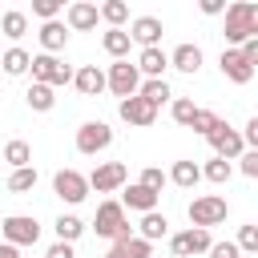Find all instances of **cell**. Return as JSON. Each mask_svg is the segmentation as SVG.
<instances>
[{
    "instance_id": "f1b7e54d",
    "label": "cell",
    "mask_w": 258,
    "mask_h": 258,
    "mask_svg": "<svg viewBox=\"0 0 258 258\" xmlns=\"http://www.w3.org/2000/svg\"><path fill=\"white\" fill-rule=\"evenodd\" d=\"M0 32H4L8 40H20V36L28 32V16H24L20 8H8V12L0 16Z\"/></svg>"
},
{
    "instance_id": "d6986e66",
    "label": "cell",
    "mask_w": 258,
    "mask_h": 258,
    "mask_svg": "<svg viewBox=\"0 0 258 258\" xmlns=\"http://www.w3.org/2000/svg\"><path fill=\"white\" fill-rule=\"evenodd\" d=\"M169 69H177V73H189V77H194V73L202 69V48H198V44H189V40H185V44H177V48L169 52Z\"/></svg>"
},
{
    "instance_id": "d6a6232c",
    "label": "cell",
    "mask_w": 258,
    "mask_h": 258,
    "mask_svg": "<svg viewBox=\"0 0 258 258\" xmlns=\"http://www.w3.org/2000/svg\"><path fill=\"white\" fill-rule=\"evenodd\" d=\"M32 185H36V165L12 169V177H8V189H12V194H28Z\"/></svg>"
},
{
    "instance_id": "7a4b0ae2",
    "label": "cell",
    "mask_w": 258,
    "mask_h": 258,
    "mask_svg": "<svg viewBox=\"0 0 258 258\" xmlns=\"http://www.w3.org/2000/svg\"><path fill=\"white\" fill-rule=\"evenodd\" d=\"M93 230H97L101 238H113V246H121V242L133 238V226H129V218H125L121 202H101V206H97V218H93Z\"/></svg>"
},
{
    "instance_id": "ac0fdd59",
    "label": "cell",
    "mask_w": 258,
    "mask_h": 258,
    "mask_svg": "<svg viewBox=\"0 0 258 258\" xmlns=\"http://www.w3.org/2000/svg\"><path fill=\"white\" fill-rule=\"evenodd\" d=\"M40 48L48 52V56H56L64 44H69V28H64V20H48V24H40Z\"/></svg>"
},
{
    "instance_id": "f6af8a7d",
    "label": "cell",
    "mask_w": 258,
    "mask_h": 258,
    "mask_svg": "<svg viewBox=\"0 0 258 258\" xmlns=\"http://www.w3.org/2000/svg\"><path fill=\"white\" fill-rule=\"evenodd\" d=\"M0 258H20V250H16V246H8V242H0Z\"/></svg>"
},
{
    "instance_id": "ee69618b",
    "label": "cell",
    "mask_w": 258,
    "mask_h": 258,
    "mask_svg": "<svg viewBox=\"0 0 258 258\" xmlns=\"http://www.w3.org/2000/svg\"><path fill=\"white\" fill-rule=\"evenodd\" d=\"M202 12L206 16H218V12H226V4L222 0H202Z\"/></svg>"
},
{
    "instance_id": "7c38bea8",
    "label": "cell",
    "mask_w": 258,
    "mask_h": 258,
    "mask_svg": "<svg viewBox=\"0 0 258 258\" xmlns=\"http://www.w3.org/2000/svg\"><path fill=\"white\" fill-rule=\"evenodd\" d=\"M218 69H222V77H226V81H234V85H250V81H254V64H250L238 48H222Z\"/></svg>"
},
{
    "instance_id": "44dd1931",
    "label": "cell",
    "mask_w": 258,
    "mask_h": 258,
    "mask_svg": "<svg viewBox=\"0 0 258 258\" xmlns=\"http://www.w3.org/2000/svg\"><path fill=\"white\" fill-rule=\"evenodd\" d=\"M165 181H173L177 189H194V185L202 181V165H198V161H173L169 173H165Z\"/></svg>"
},
{
    "instance_id": "603a6c76",
    "label": "cell",
    "mask_w": 258,
    "mask_h": 258,
    "mask_svg": "<svg viewBox=\"0 0 258 258\" xmlns=\"http://www.w3.org/2000/svg\"><path fill=\"white\" fill-rule=\"evenodd\" d=\"M165 234H169V222H165V214H157V210L141 214V222H137V238H145V242H157V238H165Z\"/></svg>"
},
{
    "instance_id": "83f0119b",
    "label": "cell",
    "mask_w": 258,
    "mask_h": 258,
    "mask_svg": "<svg viewBox=\"0 0 258 258\" xmlns=\"http://www.w3.org/2000/svg\"><path fill=\"white\" fill-rule=\"evenodd\" d=\"M52 230H56V242H69V246H73V242L85 234V222H81L77 214H60V218L52 222Z\"/></svg>"
},
{
    "instance_id": "836d02e7",
    "label": "cell",
    "mask_w": 258,
    "mask_h": 258,
    "mask_svg": "<svg viewBox=\"0 0 258 258\" xmlns=\"http://www.w3.org/2000/svg\"><path fill=\"white\" fill-rule=\"evenodd\" d=\"M169 113H173V121H177V125H185V129H189V121H194L198 105H194L189 97H173V101H169Z\"/></svg>"
},
{
    "instance_id": "b9f144b4",
    "label": "cell",
    "mask_w": 258,
    "mask_h": 258,
    "mask_svg": "<svg viewBox=\"0 0 258 258\" xmlns=\"http://www.w3.org/2000/svg\"><path fill=\"white\" fill-rule=\"evenodd\" d=\"M238 52H242V56H246V60H250V64L258 69V36H250V40H242V44H238Z\"/></svg>"
},
{
    "instance_id": "60d3db41",
    "label": "cell",
    "mask_w": 258,
    "mask_h": 258,
    "mask_svg": "<svg viewBox=\"0 0 258 258\" xmlns=\"http://www.w3.org/2000/svg\"><path fill=\"white\" fill-rule=\"evenodd\" d=\"M206 254H210V258H242V254H238V246H234V242H214V246H210V250H206Z\"/></svg>"
},
{
    "instance_id": "d4e9b609",
    "label": "cell",
    "mask_w": 258,
    "mask_h": 258,
    "mask_svg": "<svg viewBox=\"0 0 258 258\" xmlns=\"http://www.w3.org/2000/svg\"><path fill=\"white\" fill-rule=\"evenodd\" d=\"M24 101H28V109L32 113H48L52 105H56V89H48V85H28V93H24Z\"/></svg>"
},
{
    "instance_id": "9a60e30c",
    "label": "cell",
    "mask_w": 258,
    "mask_h": 258,
    "mask_svg": "<svg viewBox=\"0 0 258 258\" xmlns=\"http://www.w3.org/2000/svg\"><path fill=\"white\" fill-rule=\"evenodd\" d=\"M161 32H165V24L157 16H137L129 24V40H137L141 48H161Z\"/></svg>"
},
{
    "instance_id": "8d00e7d4",
    "label": "cell",
    "mask_w": 258,
    "mask_h": 258,
    "mask_svg": "<svg viewBox=\"0 0 258 258\" xmlns=\"http://www.w3.org/2000/svg\"><path fill=\"white\" fill-rule=\"evenodd\" d=\"M137 185H145L149 194H157V198H161V189H165V173H161L157 165H145V169H141V177H137Z\"/></svg>"
},
{
    "instance_id": "2e32d148",
    "label": "cell",
    "mask_w": 258,
    "mask_h": 258,
    "mask_svg": "<svg viewBox=\"0 0 258 258\" xmlns=\"http://www.w3.org/2000/svg\"><path fill=\"white\" fill-rule=\"evenodd\" d=\"M133 69H137L145 81H165V69H169V52H165V48H141Z\"/></svg>"
},
{
    "instance_id": "4fadbf2b",
    "label": "cell",
    "mask_w": 258,
    "mask_h": 258,
    "mask_svg": "<svg viewBox=\"0 0 258 258\" xmlns=\"http://www.w3.org/2000/svg\"><path fill=\"white\" fill-rule=\"evenodd\" d=\"M117 113H121V121H125V125H137V129H149V125L157 121V109H153L149 101H141L137 93H133V97H125V101H117Z\"/></svg>"
},
{
    "instance_id": "52a82bcc",
    "label": "cell",
    "mask_w": 258,
    "mask_h": 258,
    "mask_svg": "<svg viewBox=\"0 0 258 258\" xmlns=\"http://www.w3.org/2000/svg\"><path fill=\"white\" fill-rule=\"evenodd\" d=\"M105 89H109L113 97H121V101H125V97H133V93L141 89V73H137L129 60H113V64H109V73H105Z\"/></svg>"
},
{
    "instance_id": "ffe728a7",
    "label": "cell",
    "mask_w": 258,
    "mask_h": 258,
    "mask_svg": "<svg viewBox=\"0 0 258 258\" xmlns=\"http://www.w3.org/2000/svg\"><path fill=\"white\" fill-rule=\"evenodd\" d=\"M121 210H137V214H149V210H157V194H149L145 185H125V194H121Z\"/></svg>"
},
{
    "instance_id": "8992f818",
    "label": "cell",
    "mask_w": 258,
    "mask_h": 258,
    "mask_svg": "<svg viewBox=\"0 0 258 258\" xmlns=\"http://www.w3.org/2000/svg\"><path fill=\"white\" fill-rule=\"evenodd\" d=\"M109 145H113V129H109V121H85V125L77 129V153L97 157V153H105Z\"/></svg>"
},
{
    "instance_id": "484cf974",
    "label": "cell",
    "mask_w": 258,
    "mask_h": 258,
    "mask_svg": "<svg viewBox=\"0 0 258 258\" xmlns=\"http://www.w3.org/2000/svg\"><path fill=\"white\" fill-rule=\"evenodd\" d=\"M0 161H8L12 169H24V165H32V145L16 137V141H8V145L0 149Z\"/></svg>"
},
{
    "instance_id": "e0dca14e",
    "label": "cell",
    "mask_w": 258,
    "mask_h": 258,
    "mask_svg": "<svg viewBox=\"0 0 258 258\" xmlns=\"http://www.w3.org/2000/svg\"><path fill=\"white\" fill-rule=\"evenodd\" d=\"M73 85L81 97H97V93H105V73L97 64H81V69H73Z\"/></svg>"
},
{
    "instance_id": "cb8c5ba5",
    "label": "cell",
    "mask_w": 258,
    "mask_h": 258,
    "mask_svg": "<svg viewBox=\"0 0 258 258\" xmlns=\"http://www.w3.org/2000/svg\"><path fill=\"white\" fill-rule=\"evenodd\" d=\"M129 44H133V40H129L125 28H109V32L101 36V48H105L113 60H129Z\"/></svg>"
},
{
    "instance_id": "f35d334b",
    "label": "cell",
    "mask_w": 258,
    "mask_h": 258,
    "mask_svg": "<svg viewBox=\"0 0 258 258\" xmlns=\"http://www.w3.org/2000/svg\"><path fill=\"white\" fill-rule=\"evenodd\" d=\"M238 137H242V145H246V149H258V117H250V121L242 125V133H238Z\"/></svg>"
},
{
    "instance_id": "ab89813d",
    "label": "cell",
    "mask_w": 258,
    "mask_h": 258,
    "mask_svg": "<svg viewBox=\"0 0 258 258\" xmlns=\"http://www.w3.org/2000/svg\"><path fill=\"white\" fill-rule=\"evenodd\" d=\"M238 161H242V165H238V169H242V173H246V177H258V149H246V153H242V157H238Z\"/></svg>"
},
{
    "instance_id": "7402d4cb",
    "label": "cell",
    "mask_w": 258,
    "mask_h": 258,
    "mask_svg": "<svg viewBox=\"0 0 258 258\" xmlns=\"http://www.w3.org/2000/svg\"><path fill=\"white\" fill-rule=\"evenodd\" d=\"M28 64H32V56H28L20 44H12V48H4V52H0V73H8V77H24V73H28Z\"/></svg>"
},
{
    "instance_id": "4316f807",
    "label": "cell",
    "mask_w": 258,
    "mask_h": 258,
    "mask_svg": "<svg viewBox=\"0 0 258 258\" xmlns=\"http://www.w3.org/2000/svg\"><path fill=\"white\" fill-rule=\"evenodd\" d=\"M137 97H141V101H149V105L157 109V105H165V101H173V89H169V81H141V89H137Z\"/></svg>"
},
{
    "instance_id": "1f68e13d",
    "label": "cell",
    "mask_w": 258,
    "mask_h": 258,
    "mask_svg": "<svg viewBox=\"0 0 258 258\" xmlns=\"http://www.w3.org/2000/svg\"><path fill=\"white\" fill-rule=\"evenodd\" d=\"M218 121H222V117H218L214 109H202V105H198V113H194V121H189V129H194L198 137H210Z\"/></svg>"
},
{
    "instance_id": "f546056e",
    "label": "cell",
    "mask_w": 258,
    "mask_h": 258,
    "mask_svg": "<svg viewBox=\"0 0 258 258\" xmlns=\"http://www.w3.org/2000/svg\"><path fill=\"white\" fill-rule=\"evenodd\" d=\"M97 16H101L109 28H121V24L129 20V4H125V0H105V4L97 8Z\"/></svg>"
},
{
    "instance_id": "8fae6325",
    "label": "cell",
    "mask_w": 258,
    "mask_h": 258,
    "mask_svg": "<svg viewBox=\"0 0 258 258\" xmlns=\"http://www.w3.org/2000/svg\"><path fill=\"white\" fill-rule=\"evenodd\" d=\"M206 141H210L214 157H222V161H234V157H242V153H246V145H242L238 129H230L226 121H218V125H214V133H210Z\"/></svg>"
},
{
    "instance_id": "7bdbcfd3",
    "label": "cell",
    "mask_w": 258,
    "mask_h": 258,
    "mask_svg": "<svg viewBox=\"0 0 258 258\" xmlns=\"http://www.w3.org/2000/svg\"><path fill=\"white\" fill-rule=\"evenodd\" d=\"M44 258H77V250H73V246H69V242H52V246H48V254H44Z\"/></svg>"
},
{
    "instance_id": "ba28073f",
    "label": "cell",
    "mask_w": 258,
    "mask_h": 258,
    "mask_svg": "<svg viewBox=\"0 0 258 258\" xmlns=\"http://www.w3.org/2000/svg\"><path fill=\"white\" fill-rule=\"evenodd\" d=\"M85 181H89V189H97V194H117V189H125L129 169H125V161H101Z\"/></svg>"
},
{
    "instance_id": "7dc6e473",
    "label": "cell",
    "mask_w": 258,
    "mask_h": 258,
    "mask_svg": "<svg viewBox=\"0 0 258 258\" xmlns=\"http://www.w3.org/2000/svg\"><path fill=\"white\" fill-rule=\"evenodd\" d=\"M153 258H157V254H153Z\"/></svg>"
},
{
    "instance_id": "3957f363",
    "label": "cell",
    "mask_w": 258,
    "mask_h": 258,
    "mask_svg": "<svg viewBox=\"0 0 258 258\" xmlns=\"http://www.w3.org/2000/svg\"><path fill=\"white\" fill-rule=\"evenodd\" d=\"M189 226H198V230H210V226H222L226 222V214H230V206H226V198H218V194H202V198H194L189 202Z\"/></svg>"
},
{
    "instance_id": "5bb4252c",
    "label": "cell",
    "mask_w": 258,
    "mask_h": 258,
    "mask_svg": "<svg viewBox=\"0 0 258 258\" xmlns=\"http://www.w3.org/2000/svg\"><path fill=\"white\" fill-rule=\"evenodd\" d=\"M97 4H89V0H73L69 8H64V28L69 32H89V28H97Z\"/></svg>"
},
{
    "instance_id": "30bf717a",
    "label": "cell",
    "mask_w": 258,
    "mask_h": 258,
    "mask_svg": "<svg viewBox=\"0 0 258 258\" xmlns=\"http://www.w3.org/2000/svg\"><path fill=\"white\" fill-rule=\"evenodd\" d=\"M210 246H214L210 230H198V226H189V230H181V234L169 238V254L173 258H194V254H206Z\"/></svg>"
},
{
    "instance_id": "6da1fadb",
    "label": "cell",
    "mask_w": 258,
    "mask_h": 258,
    "mask_svg": "<svg viewBox=\"0 0 258 258\" xmlns=\"http://www.w3.org/2000/svg\"><path fill=\"white\" fill-rule=\"evenodd\" d=\"M250 36H258V4L254 0L226 4V48H238Z\"/></svg>"
},
{
    "instance_id": "9c48e42d",
    "label": "cell",
    "mask_w": 258,
    "mask_h": 258,
    "mask_svg": "<svg viewBox=\"0 0 258 258\" xmlns=\"http://www.w3.org/2000/svg\"><path fill=\"white\" fill-rule=\"evenodd\" d=\"M52 194H56L60 202H69V206H81V202L89 198V181H85V173H77V169H56Z\"/></svg>"
},
{
    "instance_id": "5b68a950",
    "label": "cell",
    "mask_w": 258,
    "mask_h": 258,
    "mask_svg": "<svg viewBox=\"0 0 258 258\" xmlns=\"http://www.w3.org/2000/svg\"><path fill=\"white\" fill-rule=\"evenodd\" d=\"M0 234H4V242L8 246H36L40 242V222L32 218V214H8L4 222H0Z\"/></svg>"
},
{
    "instance_id": "277c9868",
    "label": "cell",
    "mask_w": 258,
    "mask_h": 258,
    "mask_svg": "<svg viewBox=\"0 0 258 258\" xmlns=\"http://www.w3.org/2000/svg\"><path fill=\"white\" fill-rule=\"evenodd\" d=\"M28 73H32V81L36 85H48V89H60V85H73V69L60 60V56H48V52H40V56H32V64H28Z\"/></svg>"
},
{
    "instance_id": "bcb514c9",
    "label": "cell",
    "mask_w": 258,
    "mask_h": 258,
    "mask_svg": "<svg viewBox=\"0 0 258 258\" xmlns=\"http://www.w3.org/2000/svg\"><path fill=\"white\" fill-rule=\"evenodd\" d=\"M105 258H121V250H117V246H109V254H105Z\"/></svg>"
},
{
    "instance_id": "d590c367",
    "label": "cell",
    "mask_w": 258,
    "mask_h": 258,
    "mask_svg": "<svg viewBox=\"0 0 258 258\" xmlns=\"http://www.w3.org/2000/svg\"><path fill=\"white\" fill-rule=\"evenodd\" d=\"M60 12H64V4H60V0H32V16H40V24L60 20Z\"/></svg>"
},
{
    "instance_id": "4dcf8cb0",
    "label": "cell",
    "mask_w": 258,
    "mask_h": 258,
    "mask_svg": "<svg viewBox=\"0 0 258 258\" xmlns=\"http://www.w3.org/2000/svg\"><path fill=\"white\" fill-rule=\"evenodd\" d=\"M230 173H234V165H230V161H222V157H210V161L202 165V177H206V181H214V185H226V181H230Z\"/></svg>"
},
{
    "instance_id": "74e56055",
    "label": "cell",
    "mask_w": 258,
    "mask_h": 258,
    "mask_svg": "<svg viewBox=\"0 0 258 258\" xmlns=\"http://www.w3.org/2000/svg\"><path fill=\"white\" fill-rule=\"evenodd\" d=\"M234 246H238V254H258V226L246 222V226L238 230V242H234Z\"/></svg>"
},
{
    "instance_id": "e575fe53",
    "label": "cell",
    "mask_w": 258,
    "mask_h": 258,
    "mask_svg": "<svg viewBox=\"0 0 258 258\" xmlns=\"http://www.w3.org/2000/svg\"><path fill=\"white\" fill-rule=\"evenodd\" d=\"M117 250H121V258H153V242H145V238H137V234H133L129 242H121Z\"/></svg>"
}]
</instances>
